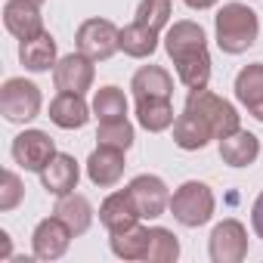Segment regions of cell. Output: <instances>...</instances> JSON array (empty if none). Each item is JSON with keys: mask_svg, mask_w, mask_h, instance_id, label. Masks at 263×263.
<instances>
[{"mask_svg": "<svg viewBox=\"0 0 263 263\" xmlns=\"http://www.w3.org/2000/svg\"><path fill=\"white\" fill-rule=\"evenodd\" d=\"M78 180H81V167H78V161H74L71 155H65V152H56L53 161L41 171L44 189H47L50 195H56V198L74 192V189H78Z\"/></svg>", "mask_w": 263, "mask_h": 263, "instance_id": "cell-15", "label": "cell"}, {"mask_svg": "<svg viewBox=\"0 0 263 263\" xmlns=\"http://www.w3.org/2000/svg\"><path fill=\"white\" fill-rule=\"evenodd\" d=\"M118 37H121V28H115V22L87 19V22H81L78 34H74V44H78V53L90 56L93 62H105L121 50Z\"/></svg>", "mask_w": 263, "mask_h": 263, "instance_id": "cell-6", "label": "cell"}, {"mask_svg": "<svg viewBox=\"0 0 263 263\" xmlns=\"http://www.w3.org/2000/svg\"><path fill=\"white\" fill-rule=\"evenodd\" d=\"M137 121H140L143 130H149V134H161V130L174 127V121H177L174 102L171 99H155V96L137 99Z\"/></svg>", "mask_w": 263, "mask_h": 263, "instance_id": "cell-22", "label": "cell"}, {"mask_svg": "<svg viewBox=\"0 0 263 263\" xmlns=\"http://www.w3.org/2000/svg\"><path fill=\"white\" fill-rule=\"evenodd\" d=\"M37 4H44V0H37Z\"/></svg>", "mask_w": 263, "mask_h": 263, "instance_id": "cell-34", "label": "cell"}, {"mask_svg": "<svg viewBox=\"0 0 263 263\" xmlns=\"http://www.w3.org/2000/svg\"><path fill=\"white\" fill-rule=\"evenodd\" d=\"M59 50H56V41L50 31L31 37V41H19V62L28 68V71H50L56 68V59Z\"/></svg>", "mask_w": 263, "mask_h": 263, "instance_id": "cell-19", "label": "cell"}, {"mask_svg": "<svg viewBox=\"0 0 263 263\" xmlns=\"http://www.w3.org/2000/svg\"><path fill=\"white\" fill-rule=\"evenodd\" d=\"M0 245H4V257L13 254V245H10V232H0Z\"/></svg>", "mask_w": 263, "mask_h": 263, "instance_id": "cell-33", "label": "cell"}, {"mask_svg": "<svg viewBox=\"0 0 263 263\" xmlns=\"http://www.w3.org/2000/svg\"><path fill=\"white\" fill-rule=\"evenodd\" d=\"M211 140H217V137H214V130L208 127V121L198 111L183 108V115H177V121H174V143L183 152H198Z\"/></svg>", "mask_w": 263, "mask_h": 263, "instance_id": "cell-16", "label": "cell"}, {"mask_svg": "<svg viewBox=\"0 0 263 263\" xmlns=\"http://www.w3.org/2000/svg\"><path fill=\"white\" fill-rule=\"evenodd\" d=\"M235 99L263 124V62H251L235 74Z\"/></svg>", "mask_w": 263, "mask_h": 263, "instance_id": "cell-17", "label": "cell"}, {"mask_svg": "<svg viewBox=\"0 0 263 263\" xmlns=\"http://www.w3.org/2000/svg\"><path fill=\"white\" fill-rule=\"evenodd\" d=\"M214 31H217V47L229 56H238L257 44L260 19L248 4L232 0V4H223L220 13L214 16Z\"/></svg>", "mask_w": 263, "mask_h": 263, "instance_id": "cell-2", "label": "cell"}, {"mask_svg": "<svg viewBox=\"0 0 263 263\" xmlns=\"http://www.w3.org/2000/svg\"><path fill=\"white\" fill-rule=\"evenodd\" d=\"M71 238H74L71 226H68L62 217H56V214H53V217H47V220H41V223L34 226L31 251H34V257H37V260H59V257L68 251Z\"/></svg>", "mask_w": 263, "mask_h": 263, "instance_id": "cell-10", "label": "cell"}, {"mask_svg": "<svg viewBox=\"0 0 263 263\" xmlns=\"http://www.w3.org/2000/svg\"><path fill=\"white\" fill-rule=\"evenodd\" d=\"M25 198V186L19 180L16 171H4V177H0V211H13L19 208Z\"/></svg>", "mask_w": 263, "mask_h": 263, "instance_id": "cell-30", "label": "cell"}, {"mask_svg": "<svg viewBox=\"0 0 263 263\" xmlns=\"http://www.w3.org/2000/svg\"><path fill=\"white\" fill-rule=\"evenodd\" d=\"M124 167H127V161H124V149L96 146V149L90 152V158H87V177H90V183L99 186V189H111V186H118L121 177H124Z\"/></svg>", "mask_w": 263, "mask_h": 263, "instance_id": "cell-13", "label": "cell"}, {"mask_svg": "<svg viewBox=\"0 0 263 263\" xmlns=\"http://www.w3.org/2000/svg\"><path fill=\"white\" fill-rule=\"evenodd\" d=\"M44 96L41 87L25 81V78H10L4 87H0V115H4L10 124H28L41 115Z\"/></svg>", "mask_w": 263, "mask_h": 263, "instance_id": "cell-4", "label": "cell"}, {"mask_svg": "<svg viewBox=\"0 0 263 263\" xmlns=\"http://www.w3.org/2000/svg\"><path fill=\"white\" fill-rule=\"evenodd\" d=\"M208 251L214 263H241L248 257V229L235 217L217 223L208 238Z\"/></svg>", "mask_w": 263, "mask_h": 263, "instance_id": "cell-8", "label": "cell"}, {"mask_svg": "<svg viewBox=\"0 0 263 263\" xmlns=\"http://www.w3.org/2000/svg\"><path fill=\"white\" fill-rule=\"evenodd\" d=\"M50 121L62 130H81L90 121V105L81 93H59L50 102Z\"/></svg>", "mask_w": 263, "mask_h": 263, "instance_id": "cell-20", "label": "cell"}, {"mask_svg": "<svg viewBox=\"0 0 263 263\" xmlns=\"http://www.w3.org/2000/svg\"><path fill=\"white\" fill-rule=\"evenodd\" d=\"M164 50L177 65V78L186 90H204L211 81V53L208 37L198 22H174L164 34Z\"/></svg>", "mask_w": 263, "mask_h": 263, "instance_id": "cell-1", "label": "cell"}, {"mask_svg": "<svg viewBox=\"0 0 263 263\" xmlns=\"http://www.w3.org/2000/svg\"><path fill=\"white\" fill-rule=\"evenodd\" d=\"M127 192H130V198H134V204H137L143 220H158L164 211H171V192H167L164 180L155 177V174L134 177L127 183Z\"/></svg>", "mask_w": 263, "mask_h": 263, "instance_id": "cell-7", "label": "cell"}, {"mask_svg": "<svg viewBox=\"0 0 263 263\" xmlns=\"http://www.w3.org/2000/svg\"><path fill=\"white\" fill-rule=\"evenodd\" d=\"M257 155H260V140L251 134V130L238 127L235 134L220 140V158L229 167H251L257 161Z\"/></svg>", "mask_w": 263, "mask_h": 263, "instance_id": "cell-18", "label": "cell"}, {"mask_svg": "<svg viewBox=\"0 0 263 263\" xmlns=\"http://www.w3.org/2000/svg\"><path fill=\"white\" fill-rule=\"evenodd\" d=\"M93 115L102 121H124L127 118V96L121 87H99L93 96Z\"/></svg>", "mask_w": 263, "mask_h": 263, "instance_id": "cell-26", "label": "cell"}, {"mask_svg": "<svg viewBox=\"0 0 263 263\" xmlns=\"http://www.w3.org/2000/svg\"><path fill=\"white\" fill-rule=\"evenodd\" d=\"M183 4L189 10H211V7H217V0H183Z\"/></svg>", "mask_w": 263, "mask_h": 263, "instance_id": "cell-32", "label": "cell"}, {"mask_svg": "<svg viewBox=\"0 0 263 263\" xmlns=\"http://www.w3.org/2000/svg\"><path fill=\"white\" fill-rule=\"evenodd\" d=\"M56 155V146H53V137L44 134V130H22V134L13 140V161L22 167V171H31V174H41Z\"/></svg>", "mask_w": 263, "mask_h": 263, "instance_id": "cell-9", "label": "cell"}, {"mask_svg": "<svg viewBox=\"0 0 263 263\" xmlns=\"http://www.w3.org/2000/svg\"><path fill=\"white\" fill-rule=\"evenodd\" d=\"M53 214H56V217H62V220L71 226V232H74V235H84V232L93 226V204L87 201V195H78V192L62 195V198L56 201Z\"/></svg>", "mask_w": 263, "mask_h": 263, "instance_id": "cell-23", "label": "cell"}, {"mask_svg": "<svg viewBox=\"0 0 263 263\" xmlns=\"http://www.w3.org/2000/svg\"><path fill=\"white\" fill-rule=\"evenodd\" d=\"M121 50L130 56V59H149L155 50H158V31L140 25L137 19L121 28V37H118Z\"/></svg>", "mask_w": 263, "mask_h": 263, "instance_id": "cell-24", "label": "cell"}, {"mask_svg": "<svg viewBox=\"0 0 263 263\" xmlns=\"http://www.w3.org/2000/svg\"><path fill=\"white\" fill-rule=\"evenodd\" d=\"M93 78H96L93 59L84 56V53H68L53 68V84H56L59 93H81L84 96L93 87Z\"/></svg>", "mask_w": 263, "mask_h": 263, "instance_id": "cell-11", "label": "cell"}, {"mask_svg": "<svg viewBox=\"0 0 263 263\" xmlns=\"http://www.w3.org/2000/svg\"><path fill=\"white\" fill-rule=\"evenodd\" d=\"M251 226H254V235L263 238V192L257 195V201L251 208Z\"/></svg>", "mask_w": 263, "mask_h": 263, "instance_id": "cell-31", "label": "cell"}, {"mask_svg": "<svg viewBox=\"0 0 263 263\" xmlns=\"http://www.w3.org/2000/svg\"><path fill=\"white\" fill-rule=\"evenodd\" d=\"M186 108L198 111V115L208 121V127L214 130V137H217V140L235 134V130L241 127V115L235 111V105L226 102L223 96L211 93L208 87H204V90H189V96H186Z\"/></svg>", "mask_w": 263, "mask_h": 263, "instance_id": "cell-5", "label": "cell"}, {"mask_svg": "<svg viewBox=\"0 0 263 263\" xmlns=\"http://www.w3.org/2000/svg\"><path fill=\"white\" fill-rule=\"evenodd\" d=\"M130 90H134V99H146V96L171 99L174 96V78L161 65H143L134 74V81H130Z\"/></svg>", "mask_w": 263, "mask_h": 263, "instance_id": "cell-21", "label": "cell"}, {"mask_svg": "<svg viewBox=\"0 0 263 263\" xmlns=\"http://www.w3.org/2000/svg\"><path fill=\"white\" fill-rule=\"evenodd\" d=\"M4 25L19 41H31L37 34H44L41 4H37V0H7V7H4Z\"/></svg>", "mask_w": 263, "mask_h": 263, "instance_id": "cell-12", "label": "cell"}, {"mask_svg": "<svg viewBox=\"0 0 263 263\" xmlns=\"http://www.w3.org/2000/svg\"><path fill=\"white\" fill-rule=\"evenodd\" d=\"M214 208H217V198L211 192L208 183H198V180H189L183 183L174 195H171V214L180 226L186 229H198L204 226L211 217H214Z\"/></svg>", "mask_w": 263, "mask_h": 263, "instance_id": "cell-3", "label": "cell"}, {"mask_svg": "<svg viewBox=\"0 0 263 263\" xmlns=\"http://www.w3.org/2000/svg\"><path fill=\"white\" fill-rule=\"evenodd\" d=\"M140 220L143 217H140V211H137V204H134L127 189H118V192L105 195V201L99 204V223L108 229V235H118L130 226H137Z\"/></svg>", "mask_w": 263, "mask_h": 263, "instance_id": "cell-14", "label": "cell"}, {"mask_svg": "<svg viewBox=\"0 0 263 263\" xmlns=\"http://www.w3.org/2000/svg\"><path fill=\"white\" fill-rule=\"evenodd\" d=\"M174 16V7H171V0H140V7H137V22L152 28V31H164L167 22Z\"/></svg>", "mask_w": 263, "mask_h": 263, "instance_id": "cell-29", "label": "cell"}, {"mask_svg": "<svg viewBox=\"0 0 263 263\" xmlns=\"http://www.w3.org/2000/svg\"><path fill=\"white\" fill-rule=\"evenodd\" d=\"M180 257V241L171 229L164 226H152L149 232V251H146V263H174Z\"/></svg>", "mask_w": 263, "mask_h": 263, "instance_id": "cell-27", "label": "cell"}, {"mask_svg": "<svg viewBox=\"0 0 263 263\" xmlns=\"http://www.w3.org/2000/svg\"><path fill=\"white\" fill-rule=\"evenodd\" d=\"M134 124H130L127 118L124 121H102L99 130H96V143L99 146H111V149H130L134 146Z\"/></svg>", "mask_w": 263, "mask_h": 263, "instance_id": "cell-28", "label": "cell"}, {"mask_svg": "<svg viewBox=\"0 0 263 263\" xmlns=\"http://www.w3.org/2000/svg\"><path fill=\"white\" fill-rule=\"evenodd\" d=\"M149 232L146 226H130L118 235H111V254L121 257V260H146V251H149Z\"/></svg>", "mask_w": 263, "mask_h": 263, "instance_id": "cell-25", "label": "cell"}]
</instances>
